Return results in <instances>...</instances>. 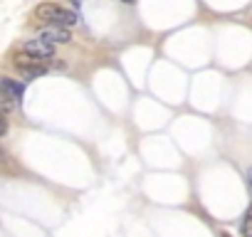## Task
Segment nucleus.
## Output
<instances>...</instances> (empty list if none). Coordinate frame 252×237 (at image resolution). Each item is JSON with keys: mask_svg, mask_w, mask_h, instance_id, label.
I'll return each instance as SVG.
<instances>
[{"mask_svg": "<svg viewBox=\"0 0 252 237\" xmlns=\"http://www.w3.org/2000/svg\"><path fill=\"white\" fill-rule=\"evenodd\" d=\"M25 94V84H20L18 79L10 77H0V96L8 101H20Z\"/></svg>", "mask_w": 252, "mask_h": 237, "instance_id": "2", "label": "nucleus"}, {"mask_svg": "<svg viewBox=\"0 0 252 237\" xmlns=\"http://www.w3.org/2000/svg\"><path fill=\"white\" fill-rule=\"evenodd\" d=\"M121 3H126V5H131V3H136V0H121Z\"/></svg>", "mask_w": 252, "mask_h": 237, "instance_id": "9", "label": "nucleus"}, {"mask_svg": "<svg viewBox=\"0 0 252 237\" xmlns=\"http://www.w3.org/2000/svg\"><path fill=\"white\" fill-rule=\"evenodd\" d=\"M240 232H242V237H252V205H250L247 212H245V220H242V225H240Z\"/></svg>", "mask_w": 252, "mask_h": 237, "instance_id": "6", "label": "nucleus"}, {"mask_svg": "<svg viewBox=\"0 0 252 237\" xmlns=\"http://www.w3.org/2000/svg\"><path fill=\"white\" fill-rule=\"evenodd\" d=\"M247 178H250V185H252V168L247 171Z\"/></svg>", "mask_w": 252, "mask_h": 237, "instance_id": "8", "label": "nucleus"}, {"mask_svg": "<svg viewBox=\"0 0 252 237\" xmlns=\"http://www.w3.org/2000/svg\"><path fill=\"white\" fill-rule=\"evenodd\" d=\"M40 37H42L45 42H50V45H67V42H72V32H69L67 28H62V25L45 28Z\"/></svg>", "mask_w": 252, "mask_h": 237, "instance_id": "4", "label": "nucleus"}, {"mask_svg": "<svg viewBox=\"0 0 252 237\" xmlns=\"http://www.w3.org/2000/svg\"><path fill=\"white\" fill-rule=\"evenodd\" d=\"M220 237H230V235H227V232H222V235H220Z\"/></svg>", "mask_w": 252, "mask_h": 237, "instance_id": "10", "label": "nucleus"}, {"mask_svg": "<svg viewBox=\"0 0 252 237\" xmlns=\"http://www.w3.org/2000/svg\"><path fill=\"white\" fill-rule=\"evenodd\" d=\"M23 52H28V55H32V57H37V59H52V55H55V45H50V42H45L42 37L40 40H28L25 42V47H23Z\"/></svg>", "mask_w": 252, "mask_h": 237, "instance_id": "3", "label": "nucleus"}, {"mask_svg": "<svg viewBox=\"0 0 252 237\" xmlns=\"http://www.w3.org/2000/svg\"><path fill=\"white\" fill-rule=\"evenodd\" d=\"M5 134H8V121H5L3 111H0V136H5Z\"/></svg>", "mask_w": 252, "mask_h": 237, "instance_id": "7", "label": "nucleus"}, {"mask_svg": "<svg viewBox=\"0 0 252 237\" xmlns=\"http://www.w3.org/2000/svg\"><path fill=\"white\" fill-rule=\"evenodd\" d=\"M60 5H55V3H42V5H37V10H35V18L40 20V23H57V15H60Z\"/></svg>", "mask_w": 252, "mask_h": 237, "instance_id": "5", "label": "nucleus"}, {"mask_svg": "<svg viewBox=\"0 0 252 237\" xmlns=\"http://www.w3.org/2000/svg\"><path fill=\"white\" fill-rule=\"evenodd\" d=\"M15 69H18L23 77H28V79L42 77V74L47 72L45 62H42V59H37V57H32V55H28V52H23V55H18V57H15Z\"/></svg>", "mask_w": 252, "mask_h": 237, "instance_id": "1", "label": "nucleus"}]
</instances>
